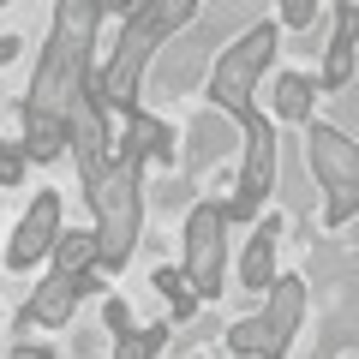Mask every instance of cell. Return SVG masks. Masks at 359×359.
Returning <instances> with one entry per match:
<instances>
[{
    "label": "cell",
    "instance_id": "2e32d148",
    "mask_svg": "<svg viewBox=\"0 0 359 359\" xmlns=\"http://www.w3.org/2000/svg\"><path fill=\"white\" fill-rule=\"evenodd\" d=\"M156 294L174 306V318H192V306H198V294H192V282L180 276V269H156Z\"/></svg>",
    "mask_w": 359,
    "mask_h": 359
},
{
    "label": "cell",
    "instance_id": "9c48e42d",
    "mask_svg": "<svg viewBox=\"0 0 359 359\" xmlns=\"http://www.w3.org/2000/svg\"><path fill=\"white\" fill-rule=\"evenodd\" d=\"M72 299H78V276L54 269L48 282L36 287V299L25 306V318H30V323H48V330H60V323H72Z\"/></svg>",
    "mask_w": 359,
    "mask_h": 359
},
{
    "label": "cell",
    "instance_id": "52a82bcc",
    "mask_svg": "<svg viewBox=\"0 0 359 359\" xmlns=\"http://www.w3.org/2000/svg\"><path fill=\"white\" fill-rule=\"evenodd\" d=\"M60 240V198L54 192H36V204L25 210V222L13 228V245H6V269H30L54 252Z\"/></svg>",
    "mask_w": 359,
    "mask_h": 359
},
{
    "label": "cell",
    "instance_id": "8fae6325",
    "mask_svg": "<svg viewBox=\"0 0 359 359\" xmlns=\"http://www.w3.org/2000/svg\"><path fill=\"white\" fill-rule=\"evenodd\" d=\"M347 72H353V6L335 13V42H330V60H323V84L341 90Z\"/></svg>",
    "mask_w": 359,
    "mask_h": 359
},
{
    "label": "cell",
    "instance_id": "7c38bea8",
    "mask_svg": "<svg viewBox=\"0 0 359 359\" xmlns=\"http://www.w3.org/2000/svg\"><path fill=\"white\" fill-rule=\"evenodd\" d=\"M269 269H276V222H264V228L252 233V252H245V287H252V294L269 287Z\"/></svg>",
    "mask_w": 359,
    "mask_h": 359
},
{
    "label": "cell",
    "instance_id": "44dd1931",
    "mask_svg": "<svg viewBox=\"0 0 359 359\" xmlns=\"http://www.w3.org/2000/svg\"><path fill=\"white\" fill-rule=\"evenodd\" d=\"M341 359H353V353H341Z\"/></svg>",
    "mask_w": 359,
    "mask_h": 359
},
{
    "label": "cell",
    "instance_id": "ffe728a7",
    "mask_svg": "<svg viewBox=\"0 0 359 359\" xmlns=\"http://www.w3.org/2000/svg\"><path fill=\"white\" fill-rule=\"evenodd\" d=\"M18 174H25V156H18V150H6V144H0V186H13Z\"/></svg>",
    "mask_w": 359,
    "mask_h": 359
},
{
    "label": "cell",
    "instance_id": "e0dca14e",
    "mask_svg": "<svg viewBox=\"0 0 359 359\" xmlns=\"http://www.w3.org/2000/svg\"><path fill=\"white\" fill-rule=\"evenodd\" d=\"M60 245V269L66 276H84V264L96 257V233H66V240H54Z\"/></svg>",
    "mask_w": 359,
    "mask_h": 359
},
{
    "label": "cell",
    "instance_id": "3957f363",
    "mask_svg": "<svg viewBox=\"0 0 359 359\" xmlns=\"http://www.w3.org/2000/svg\"><path fill=\"white\" fill-rule=\"evenodd\" d=\"M90 204H96V257L108 269L126 264L138 245V162L114 156V168L90 180Z\"/></svg>",
    "mask_w": 359,
    "mask_h": 359
},
{
    "label": "cell",
    "instance_id": "6da1fadb",
    "mask_svg": "<svg viewBox=\"0 0 359 359\" xmlns=\"http://www.w3.org/2000/svg\"><path fill=\"white\" fill-rule=\"evenodd\" d=\"M96 13H102V0H60V13H54V36H48V48H42L36 84H30V102H25L30 156H36V162H54V156H60V144L72 138V132H66V120H72L78 84H84V60H90V36H96Z\"/></svg>",
    "mask_w": 359,
    "mask_h": 359
},
{
    "label": "cell",
    "instance_id": "8992f818",
    "mask_svg": "<svg viewBox=\"0 0 359 359\" xmlns=\"http://www.w3.org/2000/svg\"><path fill=\"white\" fill-rule=\"evenodd\" d=\"M222 257H228V216L216 204H198L186 216V276H192V294H216L222 287Z\"/></svg>",
    "mask_w": 359,
    "mask_h": 359
},
{
    "label": "cell",
    "instance_id": "d6986e66",
    "mask_svg": "<svg viewBox=\"0 0 359 359\" xmlns=\"http://www.w3.org/2000/svg\"><path fill=\"white\" fill-rule=\"evenodd\" d=\"M318 18V0H282V25L287 30H306Z\"/></svg>",
    "mask_w": 359,
    "mask_h": 359
},
{
    "label": "cell",
    "instance_id": "9a60e30c",
    "mask_svg": "<svg viewBox=\"0 0 359 359\" xmlns=\"http://www.w3.org/2000/svg\"><path fill=\"white\" fill-rule=\"evenodd\" d=\"M276 114L282 120H311V84L306 78H282L276 84Z\"/></svg>",
    "mask_w": 359,
    "mask_h": 359
},
{
    "label": "cell",
    "instance_id": "7a4b0ae2",
    "mask_svg": "<svg viewBox=\"0 0 359 359\" xmlns=\"http://www.w3.org/2000/svg\"><path fill=\"white\" fill-rule=\"evenodd\" d=\"M192 13H198V0H138V18H132L126 42H120V54H114V66L102 72V102L108 108H126L132 102V90H138L144 60L156 54V42L174 36V30H186V25H192Z\"/></svg>",
    "mask_w": 359,
    "mask_h": 359
},
{
    "label": "cell",
    "instance_id": "277c9868",
    "mask_svg": "<svg viewBox=\"0 0 359 359\" xmlns=\"http://www.w3.org/2000/svg\"><path fill=\"white\" fill-rule=\"evenodd\" d=\"M276 60V25H252L228 54L216 60V78H210V96H216L222 114L252 120V84L264 78V66Z\"/></svg>",
    "mask_w": 359,
    "mask_h": 359
},
{
    "label": "cell",
    "instance_id": "5b68a950",
    "mask_svg": "<svg viewBox=\"0 0 359 359\" xmlns=\"http://www.w3.org/2000/svg\"><path fill=\"white\" fill-rule=\"evenodd\" d=\"M306 156H311V168H318L323 192H330L323 222H330V228H341V222L353 216V192H359V150L347 144V132L311 126V132H306Z\"/></svg>",
    "mask_w": 359,
    "mask_h": 359
},
{
    "label": "cell",
    "instance_id": "5bb4252c",
    "mask_svg": "<svg viewBox=\"0 0 359 359\" xmlns=\"http://www.w3.org/2000/svg\"><path fill=\"white\" fill-rule=\"evenodd\" d=\"M192 144H198V150H192V168H204L210 156H228V120H222V114H204V120L192 126Z\"/></svg>",
    "mask_w": 359,
    "mask_h": 359
},
{
    "label": "cell",
    "instance_id": "ac0fdd59",
    "mask_svg": "<svg viewBox=\"0 0 359 359\" xmlns=\"http://www.w3.org/2000/svg\"><path fill=\"white\" fill-rule=\"evenodd\" d=\"M156 347H162V330H132V335H120V353L114 359H150Z\"/></svg>",
    "mask_w": 359,
    "mask_h": 359
},
{
    "label": "cell",
    "instance_id": "4fadbf2b",
    "mask_svg": "<svg viewBox=\"0 0 359 359\" xmlns=\"http://www.w3.org/2000/svg\"><path fill=\"white\" fill-rule=\"evenodd\" d=\"M228 347L233 353H264V359H282V341H276V335H269V323L264 318H245V323H233V335H228Z\"/></svg>",
    "mask_w": 359,
    "mask_h": 359
},
{
    "label": "cell",
    "instance_id": "30bf717a",
    "mask_svg": "<svg viewBox=\"0 0 359 359\" xmlns=\"http://www.w3.org/2000/svg\"><path fill=\"white\" fill-rule=\"evenodd\" d=\"M299 318H306V282H294V276H287V282H276V299H269V335H276V341L287 347V335L299 330Z\"/></svg>",
    "mask_w": 359,
    "mask_h": 359
},
{
    "label": "cell",
    "instance_id": "ba28073f",
    "mask_svg": "<svg viewBox=\"0 0 359 359\" xmlns=\"http://www.w3.org/2000/svg\"><path fill=\"white\" fill-rule=\"evenodd\" d=\"M245 174H240V198L228 204V216H257V204L269 198V180H276V132L264 120H245Z\"/></svg>",
    "mask_w": 359,
    "mask_h": 359
}]
</instances>
